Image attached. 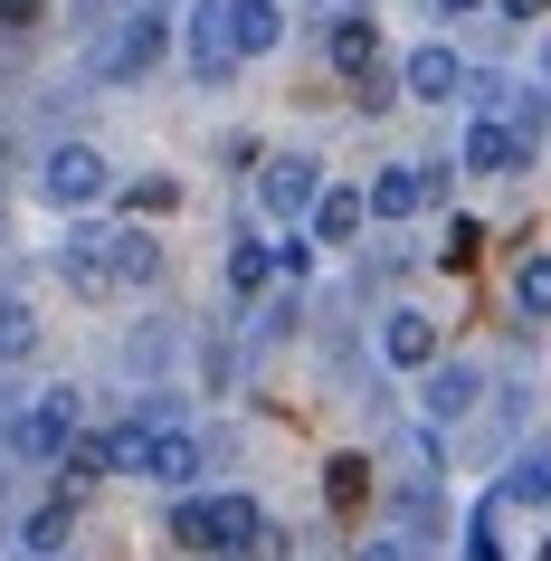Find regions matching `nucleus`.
I'll use <instances>...</instances> for the list:
<instances>
[{
  "mask_svg": "<svg viewBox=\"0 0 551 561\" xmlns=\"http://www.w3.org/2000/svg\"><path fill=\"white\" fill-rule=\"evenodd\" d=\"M248 561H286V533L266 524V533H257V542H248Z\"/></svg>",
  "mask_w": 551,
  "mask_h": 561,
  "instance_id": "obj_26",
  "label": "nucleus"
},
{
  "mask_svg": "<svg viewBox=\"0 0 551 561\" xmlns=\"http://www.w3.org/2000/svg\"><path fill=\"white\" fill-rule=\"evenodd\" d=\"M266 266H276V257H266V238H238V248H229V286H238V296H257Z\"/></svg>",
  "mask_w": 551,
  "mask_h": 561,
  "instance_id": "obj_21",
  "label": "nucleus"
},
{
  "mask_svg": "<svg viewBox=\"0 0 551 561\" xmlns=\"http://www.w3.org/2000/svg\"><path fill=\"white\" fill-rule=\"evenodd\" d=\"M38 10H48V0H0V20H10V30H30Z\"/></svg>",
  "mask_w": 551,
  "mask_h": 561,
  "instance_id": "obj_27",
  "label": "nucleus"
},
{
  "mask_svg": "<svg viewBox=\"0 0 551 561\" xmlns=\"http://www.w3.org/2000/svg\"><path fill=\"white\" fill-rule=\"evenodd\" d=\"M105 467H115V457H105V438H77V447H67V495H77V485H95Z\"/></svg>",
  "mask_w": 551,
  "mask_h": 561,
  "instance_id": "obj_24",
  "label": "nucleus"
},
{
  "mask_svg": "<svg viewBox=\"0 0 551 561\" xmlns=\"http://www.w3.org/2000/svg\"><path fill=\"white\" fill-rule=\"evenodd\" d=\"M428 10H447V20H466V10H485V0H428Z\"/></svg>",
  "mask_w": 551,
  "mask_h": 561,
  "instance_id": "obj_30",
  "label": "nucleus"
},
{
  "mask_svg": "<svg viewBox=\"0 0 551 561\" xmlns=\"http://www.w3.org/2000/svg\"><path fill=\"white\" fill-rule=\"evenodd\" d=\"M542 77H551V38H542Z\"/></svg>",
  "mask_w": 551,
  "mask_h": 561,
  "instance_id": "obj_31",
  "label": "nucleus"
},
{
  "mask_svg": "<svg viewBox=\"0 0 551 561\" xmlns=\"http://www.w3.org/2000/svg\"><path fill=\"white\" fill-rule=\"evenodd\" d=\"M67 524H77V504H38V514H30V524H20V552H38V561H48V552H67Z\"/></svg>",
  "mask_w": 551,
  "mask_h": 561,
  "instance_id": "obj_15",
  "label": "nucleus"
},
{
  "mask_svg": "<svg viewBox=\"0 0 551 561\" xmlns=\"http://www.w3.org/2000/svg\"><path fill=\"white\" fill-rule=\"evenodd\" d=\"M466 87H475V67H457V48H418L409 58V95L418 105H457Z\"/></svg>",
  "mask_w": 551,
  "mask_h": 561,
  "instance_id": "obj_9",
  "label": "nucleus"
},
{
  "mask_svg": "<svg viewBox=\"0 0 551 561\" xmlns=\"http://www.w3.org/2000/svg\"><path fill=\"white\" fill-rule=\"evenodd\" d=\"M257 201H266V219H305V209L323 201V162H314V152H276V162H257Z\"/></svg>",
  "mask_w": 551,
  "mask_h": 561,
  "instance_id": "obj_4",
  "label": "nucleus"
},
{
  "mask_svg": "<svg viewBox=\"0 0 551 561\" xmlns=\"http://www.w3.org/2000/svg\"><path fill=\"white\" fill-rule=\"evenodd\" d=\"M38 191H48L58 209H95L105 191H115V162H105L95 144H58V152H48V172H38Z\"/></svg>",
  "mask_w": 551,
  "mask_h": 561,
  "instance_id": "obj_3",
  "label": "nucleus"
},
{
  "mask_svg": "<svg viewBox=\"0 0 551 561\" xmlns=\"http://www.w3.org/2000/svg\"><path fill=\"white\" fill-rule=\"evenodd\" d=\"M371 58H380V30H371V20H361V10L333 20V67H343V77H371Z\"/></svg>",
  "mask_w": 551,
  "mask_h": 561,
  "instance_id": "obj_14",
  "label": "nucleus"
},
{
  "mask_svg": "<svg viewBox=\"0 0 551 561\" xmlns=\"http://www.w3.org/2000/svg\"><path fill=\"white\" fill-rule=\"evenodd\" d=\"M58 266H67L77 296H115V219H77L67 248H58Z\"/></svg>",
  "mask_w": 551,
  "mask_h": 561,
  "instance_id": "obj_5",
  "label": "nucleus"
},
{
  "mask_svg": "<svg viewBox=\"0 0 551 561\" xmlns=\"http://www.w3.org/2000/svg\"><path fill=\"white\" fill-rule=\"evenodd\" d=\"M105 457H115L124 476H144V467H152V419H124L115 438H105Z\"/></svg>",
  "mask_w": 551,
  "mask_h": 561,
  "instance_id": "obj_20",
  "label": "nucleus"
},
{
  "mask_svg": "<svg viewBox=\"0 0 551 561\" xmlns=\"http://www.w3.org/2000/svg\"><path fill=\"white\" fill-rule=\"evenodd\" d=\"M361 219H371V191H323V201H314V238H323V248H352Z\"/></svg>",
  "mask_w": 551,
  "mask_h": 561,
  "instance_id": "obj_12",
  "label": "nucleus"
},
{
  "mask_svg": "<svg viewBox=\"0 0 551 561\" xmlns=\"http://www.w3.org/2000/svg\"><path fill=\"white\" fill-rule=\"evenodd\" d=\"M266 533V514L248 495H181L172 504V542H191V552H248Z\"/></svg>",
  "mask_w": 551,
  "mask_h": 561,
  "instance_id": "obj_2",
  "label": "nucleus"
},
{
  "mask_svg": "<svg viewBox=\"0 0 551 561\" xmlns=\"http://www.w3.org/2000/svg\"><path fill=\"white\" fill-rule=\"evenodd\" d=\"M162 48H172V20H162V10H134V20L115 30V48H105V87L152 77V67H162Z\"/></svg>",
  "mask_w": 551,
  "mask_h": 561,
  "instance_id": "obj_6",
  "label": "nucleus"
},
{
  "mask_svg": "<svg viewBox=\"0 0 551 561\" xmlns=\"http://www.w3.org/2000/svg\"><path fill=\"white\" fill-rule=\"evenodd\" d=\"M514 314H532V324L551 314V257H523L514 266Z\"/></svg>",
  "mask_w": 551,
  "mask_h": 561,
  "instance_id": "obj_18",
  "label": "nucleus"
},
{
  "mask_svg": "<svg viewBox=\"0 0 551 561\" xmlns=\"http://www.w3.org/2000/svg\"><path fill=\"white\" fill-rule=\"evenodd\" d=\"M352 561H400V542H361V552H352Z\"/></svg>",
  "mask_w": 551,
  "mask_h": 561,
  "instance_id": "obj_28",
  "label": "nucleus"
},
{
  "mask_svg": "<svg viewBox=\"0 0 551 561\" xmlns=\"http://www.w3.org/2000/svg\"><path fill=\"white\" fill-rule=\"evenodd\" d=\"M152 266H162V257H152V238L144 229H115V286H152Z\"/></svg>",
  "mask_w": 551,
  "mask_h": 561,
  "instance_id": "obj_19",
  "label": "nucleus"
},
{
  "mask_svg": "<svg viewBox=\"0 0 551 561\" xmlns=\"http://www.w3.org/2000/svg\"><path fill=\"white\" fill-rule=\"evenodd\" d=\"M229 38H238V58H266L286 38V10L276 0H229Z\"/></svg>",
  "mask_w": 551,
  "mask_h": 561,
  "instance_id": "obj_11",
  "label": "nucleus"
},
{
  "mask_svg": "<svg viewBox=\"0 0 551 561\" xmlns=\"http://www.w3.org/2000/svg\"><path fill=\"white\" fill-rule=\"evenodd\" d=\"M380 362L390 371H437V324L428 314H390L380 324Z\"/></svg>",
  "mask_w": 551,
  "mask_h": 561,
  "instance_id": "obj_10",
  "label": "nucleus"
},
{
  "mask_svg": "<svg viewBox=\"0 0 551 561\" xmlns=\"http://www.w3.org/2000/svg\"><path fill=\"white\" fill-rule=\"evenodd\" d=\"M494 10H504V20H532V10H542V0H494Z\"/></svg>",
  "mask_w": 551,
  "mask_h": 561,
  "instance_id": "obj_29",
  "label": "nucleus"
},
{
  "mask_svg": "<svg viewBox=\"0 0 551 561\" xmlns=\"http://www.w3.org/2000/svg\"><path fill=\"white\" fill-rule=\"evenodd\" d=\"M523 152H532V144H523V124L475 115V124H466V152H457V162H466V172H514Z\"/></svg>",
  "mask_w": 551,
  "mask_h": 561,
  "instance_id": "obj_7",
  "label": "nucleus"
},
{
  "mask_svg": "<svg viewBox=\"0 0 551 561\" xmlns=\"http://www.w3.org/2000/svg\"><path fill=\"white\" fill-rule=\"evenodd\" d=\"M229 58H238V38H229V0H200V20H191V77H229Z\"/></svg>",
  "mask_w": 551,
  "mask_h": 561,
  "instance_id": "obj_8",
  "label": "nucleus"
},
{
  "mask_svg": "<svg viewBox=\"0 0 551 561\" xmlns=\"http://www.w3.org/2000/svg\"><path fill=\"white\" fill-rule=\"evenodd\" d=\"M428 410H437V419H466V410H475V371H466V362L428 371Z\"/></svg>",
  "mask_w": 551,
  "mask_h": 561,
  "instance_id": "obj_17",
  "label": "nucleus"
},
{
  "mask_svg": "<svg viewBox=\"0 0 551 561\" xmlns=\"http://www.w3.org/2000/svg\"><path fill=\"white\" fill-rule=\"evenodd\" d=\"M172 201H181L172 181H134V191H124V209H134V219H162V209H172Z\"/></svg>",
  "mask_w": 551,
  "mask_h": 561,
  "instance_id": "obj_25",
  "label": "nucleus"
},
{
  "mask_svg": "<svg viewBox=\"0 0 551 561\" xmlns=\"http://www.w3.org/2000/svg\"><path fill=\"white\" fill-rule=\"evenodd\" d=\"M10 457H30V467H67V447H77V381H48L30 410L0 428Z\"/></svg>",
  "mask_w": 551,
  "mask_h": 561,
  "instance_id": "obj_1",
  "label": "nucleus"
},
{
  "mask_svg": "<svg viewBox=\"0 0 551 561\" xmlns=\"http://www.w3.org/2000/svg\"><path fill=\"white\" fill-rule=\"evenodd\" d=\"M504 495L514 504H551V457H523V467L504 476Z\"/></svg>",
  "mask_w": 551,
  "mask_h": 561,
  "instance_id": "obj_23",
  "label": "nucleus"
},
{
  "mask_svg": "<svg viewBox=\"0 0 551 561\" xmlns=\"http://www.w3.org/2000/svg\"><path fill=\"white\" fill-rule=\"evenodd\" d=\"M152 485H191V476H200V438H191V428H152Z\"/></svg>",
  "mask_w": 551,
  "mask_h": 561,
  "instance_id": "obj_13",
  "label": "nucleus"
},
{
  "mask_svg": "<svg viewBox=\"0 0 551 561\" xmlns=\"http://www.w3.org/2000/svg\"><path fill=\"white\" fill-rule=\"evenodd\" d=\"M418 201H428V172H380L371 181V219H409Z\"/></svg>",
  "mask_w": 551,
  "mask_h": 561,
  "instance_id": "obj_16",
  "label": "nucleus"
},
{
  "mask_svg": "<svg viewBox=\"0 0 551 561\" xmlns=\"http://www.w3.org/2000/svg\"><path fill=\"white\" fill-rule=\"evenodd\" d=\"M30 343H38V314H30V305H10V296H0V362H20Z\"/></svg>",
  "mask_w": 551,
  "mask_h": 561,
  "instance_id": "obj_22",
  "label": "nucleus"
}]
</instances>
